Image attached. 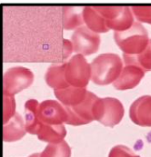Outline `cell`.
I'll return each instance as SVG.
<instances>
[{
	"label": "cell",
	"mask_w": 151,
	"mask_h": 157,
	"mask_svg": "<svg viewBox=\"0 0 151 157\" xmlns=\"http://www.w3.org/2000/svg\"><path fill=\"white\" fill-rule=\"evenodd\" d=\"M90 67L93 83L98 86H107L118 78L123 69V63L117 54L107 53L96 57Z\"/></svg>",
	"instance_id": "cell-1"
},
{
	"label": "cell",
	"mask_w": 151,
	"mask_h": 157,
	"mask_svg": "<svg viewBox=\"0 0 151 157\" xmlns=\"http://www.w3.org/2000/svg\"><path fill=\"white\" fill-rule=\"evenodd\" d=\"M114 39L124 55L128 56L141 54L149 43L148 31L138 22L134 23L129 29L126 31L115 32Z\"/></svg>",
	"instance_id": "cell-2"
},
{
	"label": "cell",
	"mask_w": 151,
	"mask_h": 157,
	"mask_svg": "<svg viewBox=\"0 0 151 157\" xmlns=\"http://www.w3.org/2000/svg\"><path fill=\"white\" fill-rule=\"evenodd\" d=\"M95 8L105 18L108 29H113L115 32L126 31L135 23L133 12L129 6H97Z\"/></svg>",
	"instance_id": "cell-3"
},
{
	"label": "cell",
	"mask_w": 151,
	"mask_h": 157,
	"mask_svg": "<svg viewBox=\"0 0 151 157\" xmlns=\"http://www.w3.org/2000/svg\"><path fill=\"white\" fill-rule=\"evenodd\" d=\"M125 110L122 103L113 97L98 98L94 110L95 120L110 128L121 122Z\"/></svg>",
	"instance_id": "cell-4"
},
{
	"label": "cell",
	"mask_w": 151,
	"mask_h": 157,
	"mask_svg": "<svg viewBox=\"0 0 151 157\" xmlns=\"http://www.w3.org/2000/svg\"><path fill=\"white\" fill-rule=\"evenodd\" d=\"M65 78L69 86L86 88L91 78V67L82 55H76L65 63Z\"/></svg>",
	"instance_id": "cell-5"
},
{
	"label": "cell",
	"mask_w": 151,
	"mask_h": 157,
	"mask_svg": "<svg viewBox=\"0 0 151 157\" xmlns=\"http://www.w3.org/2000/svg\"><path fill=\"white\" fill-rule=\"evenodd\" d=\"M34 82V74L23 67L9 68L3 78V94L14 96L22 90L29 87Z\"/></svg>",
	"instance_id": "cell-6"
},
{
	"label": "cell",
	"mask_w": 151,
	"mask_h": 157,
	"mask_svg": "<svg viewBox=\"0 0 151 157\" xmlns=\"http://www.w3.org/2000/svg\"><path fill=\"white\" fill-rule=\"evenodd\" d=\"M97 99L98 97L96 94L87 91L86 99L81 104L71 107L64 106L68 113V121L66 124L77 126L89 124L94 121V110Z\"/></svg>",
	"instance_id": "cell-7"
},
{
	"label": "cell",
	"mask_w": 151,
	"mask_h": 157,
	"mask_svg": "<svg viewBox=\"0 0 151 157\" xmlns=\"http://www.w3.org/2000/svg\"><path fill=\"white\" fill-rule=\"evenodd\" d=\"M71 41L74 52L82 56H90L98 51L100 36L86 26H80L71 36Z\"/></svg>",
	"instance_id": "cell-8"
},
{
	"label": "cell",
	"mask_w": 151,
	"mask_h": 157,
	"mask_svg": "<svg viewBox=\"0 0 151 157\" xmlns=\"http://www.w3.org/2000/svg\"><path fill=\"white\" fill-rule=\"evenodd\" d=\"M129 116L134 124L142 127H151V95L137 98L130 106Z\"/></svg>",
	"instance_id": "cell-9"
},
{
	"label": "cell",
	"mask_w": 151,
	"mask_h": 157,
	"mask_svg": "<svg viewBox=\"0 0 151 157\" xmlns=\"http://www.w3.org/2000/svg\"><path fill=\"white\" fill-rule=\"evenodd\" d=\"M144 75L145 71L142 68L133 64H127L118 78L114 82V87L120 91L132 89L140 83Z\"/></svg>",
	"instance_id": "cell-10"
},
{
	"label": "cell",
	"mask_w": 151,
	"mask_h": 157,
	"mask_svg": "<svg viewBox=\"0 0 151 157\" xmlns=\"http://www.w3.org/2000/svg\"><path fill=\"white\" fill-rule=\"evenodd\" d=\"M26 133V124L22 116L16 113V114L3 127V140L5 142H16L23 138Z\"/></svg>",
	"instance_id": "cell-11"
},
{
	"label": "cell",
	"mask_w": 151,
	"mask_h": 157,
	"mask_svg": "<svg viewBox=\"0 0 151 157\" xmlns=\"http://www.w3.org/2000/svg\"><path fill=\"white\" fill-rule=\"evenodd\" d=\"M55 95L65 107H71L81 104L86 97V88L69 86L65 89L55 90Z\"/></svg>",
	"instance_id": "cell-12"
},
{
	"label": "cell",
	"mask_w": 151,
	"mask_h": 157,
	"mask_svg": "<svg viewBox=\"0 0 151 157\" xmlns=\"http://www.w3.org/2000/svg\"><path fill=\"white\" fill-rule=\"evenodd\" d=\"M65 63L52 65L49 67L46 75L45 79L49 87L55 90L65 89L69 87L65 78Z\"/></svg>",
	"instance_id": "cell-13"
},
{
	"label": "cell",
	"mask_w": 151,
	"mask_h": 157,
	"mask_svg": "<svg viewBox=\"0 0 151 157\" xmlns=\"http://www.w3.org/2000/svg\"><path fill=\"white\" fill-rule=\"evenodd\" d=\"M83 19L86 27L95 33H106L109 30L105 18L96 10L95 6L83 7Z\"/></svg>",
	"instance_id": "cell-14"
},
{
	"label": "cell",
	"mask_w": 151,
	"mask_h": 157,
	"mask_svg": "<svg viewBox=\"0 0 151 157\" xmlns=\"http://www.w3.org/2000/svg\"><path fill=\"white\" fill-rule=\"evenodd\" d=\"M62 9V25L64 29L71 30L78 26L80 27L85 23L83 19V7L64 6Z\"/></svg>",
	"instance_id": "cell-15"
},
{
	"label": "cell",
	"mask_w": 151,
	"mask_h": 157,
	"mask_svg": "<svg viewBox=\"0 0 151 157\" xmlns=\"http://www.w3.org/2000/svg\"><path fill=\"white\" fill-rule=\"evenodd\" d=\"M123 58L125 64H133L140 68H142L145 72L151 71V39L147 48L137 56H128L123 55Z\"/></svg>",
	"instance_id": "cell-16"
},
{
	"label": "cell",
	"mask_w": 151,
	"mask_h": 157,
	"mask_svg": "<svg viewBox=\"0 0 151 157\" xmlns=\"http://www.w3.org/2000/svg\"><path fill=\"white\" fill-rule=\"evenodd\" d=\"M71 148L66 141L49 144L40 153V157H70Z\"/></svg>",
	"instance_id": "cell-17"
},
{
	"label": "cell",
	"mask_w": 151,
	"mask_h": 157,
	"mask_svg": "<svg viewBox=\"0 0 151 157\" xmlns=\"http://www.w3.org/2000/svg\"><path fill=\"white\" fill-rule=\"evenodd\" d=\"M131 9L134 16L139 22L151 25V6H134Z\"/></svg>",
	"instance_id": "cell-18"
},
{
	"label": "cell",
	"mask_w": 151,
	"mask_h": 157,
	"mask_svg": "<svg viewBox=\"0 0 151 157\" xmlns=\"http://www.w3.org/2000/svg\"><path fill=\"white\" fill-rule=\"evenodd\" d=\"M4 124L8 122L16 114V101L14 96L4 95Z\"/></svg>",
	"instance_id": "cell-19"
},
{
	"label": "cell",
	"mask_w": 151,
	"mask_h": 157,
	"mask_svg": "<svg viewBox=\"0 0 151 157\" xmlns=\"http://www.w3.org/2000/svg\"><path fill=\"white\" fill-rule=\"evenodd\" d=\"M108 157H140L125 145H116L110 152Z\"/></svg>",
	"instance_id": "cell-20"
},
{
	"label": "cell",
	"mask_w": 151,
	"mask_h": 157,
	"mask_svg": "<svg viewBox=\"0 0 151 157\" xmlns=\"http://www.w3.org/2000/svg\"><path fill=\"white\" fill-rule=\"evenodd\" d=\"M28 157H40V154H33V155H31L30 156H28Z\"/></svg>",
	"instance_id": "cell-21"
}]
</instances>
